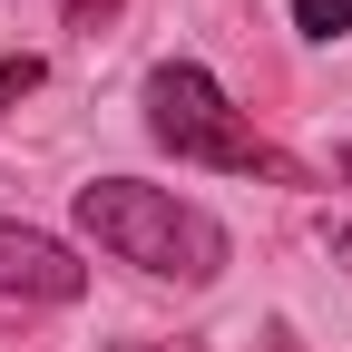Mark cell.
<instances>
[{"mask_svg":"<svg viewBox=\"0 0 352 352\" xmlns=\"http://www.w3.org/2000/svg\"><path fill=\"white\" fill-rule=\"evenodd\" d=\"M147 138H157V147H176V157H196V166H226V176L303 186V166H294L274 138H254V127L235 118V98H226V88H215L196 59L147 69Z\"/></svg>","mask_w":352,"mask_h":352,"instance_id":"2","label":"cell"},{"mask_svg":"<svg viewBox=\"0 0 352 352\" xmlns=\"http://www.w3.org/2000/svg\"><path fill=\"white\" fill-rule=\"evenodd\" d=\"M30 88H39V59H30V50H20V59H0V108H20Z\"/></svg>","mask_w":352,"mask_h":352,"instance_id":"5","label":"cell"},{"mask_svg":"<svg viewBox=\"0 0 352 352\" xmlns=\"http://www.w3.org/2000/svg\"><path fill=\"white\" fill-rule=\"evenodd\" d=\"M264 352H294V333H284V323H274V333H264Z\"/></svg>","mask_w":352,"mask_h":352,"instance_id":"8","label":"cell"},{"mask_svg":"<svg viewBox=\"0 0 352 352\" xmlns=\"http://www.w3.org/2000/svg\"><path fill=\"white\" fill-rule=\"evenodd\" d=\"M108 352H206V342H108Z\"/></svg>","mask_w":352,"mask_h":352,"instance_id":"7","label":"cell"},{"mask_svg":"<svg viewBox=\"0 0 352 352\" xmlns=\"http://www.w3.org/2000/svg\"><path fill=\"white\" fill-rule=\"evenodd\" d=\"M59 20H69V30H108V20H118V0H59Z\"/></svg>","mask_w":352,"mask_h":352,"instance_id":"6","label":"cell"},{"mask_svg":"<svg viewBox=\"0 0 352 352\" xmlns=\"http://www.w3.org/2000/svg\"><path fill=\"white\" fill-rule=\"evenodd\" d=\"M294 30L303 39H342L352 30V0H294Z\"/></svg>","mask_w":352,"mask_h":352,"instance_id":"4","label":"cell"},{"mask_svg":"<svg viewBox=\"0 0 352 352\" xmlns=\"http://www.w3.org/2000/svg\"><path fill=\"white\" fill-rule=\"evenodd\" d=\"M333 166H342V186H352V138H342V157H333Z\"/></svg>","mask_w":352,"mask_h":352,"instance_id":"9","label":"cell"},{"mask_svg":"<svg viewBox=\"0 0 352 352\" xmlns=\"http://www.w3.org/2000/svg\"><path fill=\"white\" fill-rule=\"evenodd\" d=\"M0 294H10V303H78V294H88V264H78L59 235L0 215Z\"/></svg>","mask_w":352,"mask_h":352,"instance_id":"3","label":"cell"},{"mask_svg":"<svg viewBox=\"0 0 352 352\" xmlns=\"http://www.w3.org/2000/svg\"><path fill=\"white\" fill-rule=\"evenodd\" d=\"M78 235L118 264H138V274H157V284H215L226 274V226L166 186H138V176H88Z\"/></svg>","mask_w":352,"mask_h":352,"instance_id":"1","label":"cell"}]
</instances>
